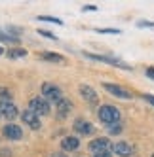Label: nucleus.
Wrapping results in <instances>:
<instances>
[{
    "label": "nucleus",
    "mask_w": 154,
    "mask_h": 157,
    "mask_svg": "<svg viewBox=\"0 0 154 157\" xmlns=\"http://www.w3.org/2000/svg\"><path fill=\"white\" fill-rule=\"evenodd\" d=\"M97 116H99V119H101L105 125H114V123H118V121H120V110H118L116 106L105 104V106L99 108Z\"/></svg>",
    "instance_id": "nucleus-1"
},
{
    "label": "nucleus",
    "mask_w": 154,
    "mask_h": 157,
    "mask_svg": "<svg viewBox=\"0 0 154 157\" xmlns=\"http://www.w3.org/2000/svg\"><path fill=\"white\" fill-rule=\"evenodd\" d=\"M42 95H44V98L53 100L55 104L63 98V91H61V87H59V85H55V83H50V82H46V83L42 85Z\"/></svg>",
    "instance_id": "nucleus-2"
},
{
    "label": "nucleus",
    "mask_w": 154,
    "mask_h": 157,
    "mask_svg": "<svg viewBox=\"0 0 154 157\" xmlns=\"http://www.w3.org/2000/svg\"><path fill=\"white\" fill-rule=\"evenodd\" d=\"M90 151L93 155H99V153H111L112 151V144L108 142V138H95L90 142Z\"/></svg>",
    "instance_id": "nucleus-3"
},
{
    "label": "nucleus",
    "mask_w": 154,
    "mask_h": 157,
    "mask_svg": "<svg viewBox=\"0 0 154 157\" xmlns=\"http://www.w3.org/2000/svg\"><path fill=\"white\" fill-rule=\"evenodd\" d=\"M29 110H32L38 116H48L50 114V104L46 102V98L34 97V98H30V102H29Z\"/></svg>",
    "instance_id": "nucleus-4"
},
{
    "label": "nucleus",
    "mask_w": 154,
    "mask_h": 157,
    "mask_svg": "<svg viewBox=\"0 0 154 157\" xmlns=\"http://www.w3.org/2000/svg\"><path fill=\"white\" fill-rule=\"evenodd\" d=\"M2 134L10 140H21L23 138V129L19 125H15V123H8V125H4V129H2Z\"/></svg>",
    "instance_id": "nucleus-5"
},
{
    "label": "nucleus",
    "mask_w": 154,
    "mask_h": 157,
    "mask_svg": "<svg viewBox=\"0 0 154 157\" xmlns=\"http://www.w3.org/2000/svg\"><path fill=\"white\" fill-rule=\"evenodd\" d=\"M78 91H80V95H82V98L84 100H87L90 104H97L99 102V95L95 93V89L93 87H90V85H80L78 87Z\"/></svg>",
    "instance_id": "nucleus-6"
},
{
    "label": "nucleus",
    "mask_w": 154,
    "mask_h": 157,
    "mask_svg": "<svg viewBox=\"0 0 154 157\" xmlns=\"http://www.w3.org/2000/svg\"><path fill=\"white\" fill-rule=\"evenodd\" d=\"M103 87H105L111 95H114V97H118V98H124V100L131 98V93L128 91V89L120 87V85H114V83H103Z\"/></svg>",
    "instance_id": "nucleus-7"
},
{
    "label": "nucleus",
    "mask_w": 154,
    "mask_h": 157,
    "mask_svg": "<svg viewBox=\"0 0 154 157\" xmlns=\"http://www.w3.org/2000/svg\"><path fill=\"white\" fill-rule=\"evenodd\" d=\"M21 119H23V123H27V125L30 129H40V119H38V114H34L32 110H25L23 114H21Z\"/></svg>",
    "instance_id": "nucleus-8"
},
{
    "label": "nucleus",
    "mask_w": 154,
    "mask_h": 157,
    "mask_svg": "<svg viewBox=\"0 0 154 157\" xmlns=\"http://www.w3.org/2000/svg\"><path fill=\"white\" fill-rule=\"evenodd\" d=\"M0 116H4L6 119H14L17 116V106L12 102V100L0 102Z\"/></svg>",
    "instance_id": "nucleus-9"
},
{
    "label": "nucleus",
    "mask_w": 154,
    "mask_h": 157,
    "mask_svg": "<svg viewBox=\"0 0 154 157\" xmlns=\"http://www.w3.org/2000/svg\"><path fill=\"white\" fill-rule=\"evenodd\" d=\"M112 153L118 157H129V155H133V148L128 142H116L112 144Z\"/></svg>",
    "instance_id": "nucleus-10"
},
{
    "label": "nucleus",
    "mask_w": 154,
    "mask_h": 157,
    "mask_svg": "<svg viewBox=\"0 0 154 157\" xmlns=\"http://www.w3.org/2000/svg\"><path fill=\"white\" fill-rule=\"evenodd\" d=\"M87 59H93V61H101V63H107V64H112V66H118V68H124V70H129V66L120 63L116 59H111V57H101V55H93V53H84Z\"/></svg>",
    "instance_id": "nucleus-11"
},
{
    "label": "nucleus",
    "mask_w": 154,
    "mask_h": 157,
    "mask_svg": "<svg viewBox=\"0 0 154 157\" xmlns=\"http://www.w3.org/2000/svg\"><path fill=\"white\" fill-rule=\"evenodd\" d=\"M72 127H74L76 132H80V134H91L93 132V125L90 121H86V119H76Z\"/></svg>",
    "instance_id": "nucleus-12"
},
{
    "label": "nucleus",
    "mask_w": 154,
    "mask_h": 157,
    "mask_svg": "<svg viewBox=\"0 0 154 157\" xmlns=\"http://www.w3.org/2000/svg\"><path fill=\"white\" fill-rule=\"evenodd\" d=\"M55 110H57V116L59 117H65V116H69V112L72 110V102L67 98H61L59 102L55 104Z\"/></svg>",
    "instance_id": "nucleus-13"
},
{
    "label": "nucleus",
    "mask_w": 154,
    "mask_h": 157,
    "mask_svg": "<svg viewBox=\"0 0 154 157\" xmlns=\"http://www.w3.org/2000/svg\"><path fill=\"white\" fill-rule=\"evenodd\" d=\"M78 146H80V140L76 136H67L61 140V148L65 151H74V150H78Z\"/></svg>",
    "instance_id": "nucleus-14"
},
{
    "label": "nucleus",
    "mask_w": 154,
    "mask_h": 157,
    "mask_svg": "<svg viewBox=\"0 0 154 157\" xmlns=\"http://www.w3.org/2000/svg\"><path fill=\"white\" fill-rule=\"evenodd\" d=\"M40 57H42L44 61L57 63V64H63V63H65V57H63V55H59V53H42Z\"/></svg>",
    "instance_id": "nucleus-15"
},
{
    "label": "nucleus",
    "mask_w": 154,
    "mask_h": 157,
    "mask_svg": "<svg viewBox=\"0 0 154 157\" xmlns=\"http://www.w3.org/2000/svg\"><path fill=\"white\" fill-rule=\"evenodd\" d=\"M25 55H27V49H23V48L8 49V57H10V59H19V57H25Z\"/></svg>",
    "instance_id": "nucleus-16"
},
{
    "label": "nucleus",
    "mask_w": 154,
    "mask_h": 157,
    "mask_svg": "<svg viewBox=\"0 0 154 157\" xmlns=\"http://www.w3.org/2000/svg\"><path fill=\"white\" fill-rule=\"evenodd\" d=\"M0 42H4V44H14V46H17V44H19V38H17V36H10V34H4V32H0Z\"/></svg>",
    "instance_id": "nucleus-17"
},
{
    "label": "nucleus",
    "mask_w": 154,
    "mask_h": 157,
    "mask_svg": "<svg viewBox=\"0 0 154 157\" xmlns=\"http://www.w3.org/2000/svg\"><path fill=\"white\" fill-rule=\"evenodd\" d=\"M10 98H12V93H10L6 87H0V102H6Z\"/></svg>",
    "instance_id": "nucleus-18"
},
{
    "label": "nucleus",
    "mask_w": 154,
    "mask_h": 157,
    "mask_svg": "<svg viewBox=\"0 0 154 157\" xmlns=\"http://www.w3.org/2000/svg\"><path fill=\"white\" fill-rule=\"evenodd\" d=\"M97 32H103V34H120L118 29H97Z\"/></svg>",
    "instance_id": "nucleus-19"
},
{
    "label": "nucleus",
    "mask_w": 154,
    "mask_h": 157,
    "mask_svg": "<svg viewBox=\"0 0 154 157\" xmlns=\"http://www.w3.org/2000/svg\"><path fill=\"white\" fill-rule=\"evenodd\" d=\"M38 19H40V21H53V23H57V25H61V19H57V17H48V15H38Z\"/></svg>",
    "instance_id": "nucleus-20"
},
{
    "label": "nucleus",
    "mask_w": 154,
    "mask_h": 157,
    "mask_svg": "<svg viewBox=\"0 0 154 157\" xmlns=\"http://www.w3.org/2000/svg\"><path fill=\"white\" fill-rule=\"evenodd\" d=\"M38 34H42V36H46V38H51V40H55V36H53L51 32H48V30H38Z\"/></svg>",
    "instance_id": "nucleus-21"
},
{
    "label": "nucleus",
    "mask_w": 154,
    "mask_h": 157,
    "mask_svg": "<svg viewBox=\"0 0 154 157\" xmlns=\"http://www.w3.org/2000/svg\"><path fill=\"white\" fill-rule=\"evenodd\" d=\"M143 98H145L147 102H150V104L154 106V97H152V95H143Z\"/></svg>",
    "instance_id": "nucleus-22"
},
{
    "label": "nucleus",
    "mask_w": 154,
    "mask_h": 157,
    "mask_svg": "<svg viewBox=\"0 0 154 157\" xmlns=\"http://www.w3.org/2000/svg\"><path fill=\"white\" fill-rule=\"evenodd\" d=\"M139 27H154V23H150V21H139Z\"/></svg>",
    "instance_id": "nucleus-23"
},
{
    "label": "nucleus",
    "mask_w": 154,
    "mask_h": 157,
    "mask_svg": "<svg viewBox=\"0 0 154 157\" xmlns=\"http://www.w3.org/2000/svg\"><path fill=\"white\" fill-rule=\"evenodd\" d=\"M120 131H122V127H120V125H116V127H111V132H112V134H118Z\"/></svg>",
    "instance_id": "nucleus-24"
},
{
    "label": "nucleus",
    "mask_w": 154,
    "mask_h": 157,
    "mask_svg": "<svg viewBox=\"0 0 154 157\" xmlns=\"http://www.w3.org/2000/svg\"><path fill=\"white\" fill-rule=\"evenodd\" d=\"M147 76L154 80V68H147Z\"/></svg>",
    "instance_id": "nucleus-25"
},
{
    "label": "nucleus",
    "mask_w": 154,
    "mask_h": 157,
    "mask_svg": "<svg viewBox=\"0 0 154 157\" xmlns=\"http://www.w3.org/2000/svg\"><path fill=\"white\" fill-rule=\"evenodd\" d=\"M93 157H112V153H99V155H93Z\"/></svg>",
    "instance_id": "nucleus-26"
},
{
    "label": "nucleus",
    "mask_w": 154,
    "mask_h": 157,
    "mask_svg": "<svg viewBox=\"0 0 154 157\" xmlns=\"http://www.w3.org/2000/svg\"><path fill=\"white\" fill-rule=\"evenodd\" d=\"M84 10H86V12H93V10H95V6H86Z\"/></svg>",
    "instance_id": "nucleus-27"
},
{
    "label": "nucleus",
    "mask_w": 154,
    "mask_h": 157,
    "mask_svg": "<svg viewBox=\"0 0 154 157\" xmlns=\"http://www.w3.org/2000/svg\"><path fill=\"white\" fill-rule=\"evenodd\" d=\"M51 157H67V155H65V153H53Z\"/></svg>",
    "instance_id": "nucleus-28"
},
{
    "label": "nucleus",
    "mask_w": 154,
    "mask_h": 157,
    "mask_svg": "<svg viewBox=\"0 0 154 157\" xmlns=\"http://www.w3.org/2000/svg\"><path fill=\"white\" fill-rule=\"evenodd\" d=\"M2 53H4V49H2V48H0V55H2Z\"/></svg>",
    "instance_id": "nucleus-29"
}]
</instances>
